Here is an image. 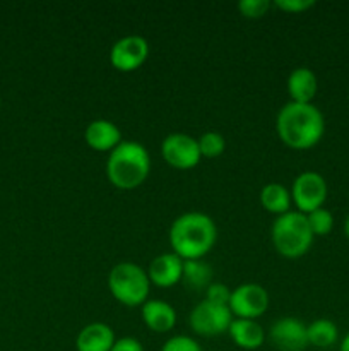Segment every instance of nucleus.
Here are the masks:
<instances>
[{"mask_svg": "<svg viewBox=\"0 0 349 351\" xmlns=\"http://www.w3.org/2000/svg\"><path fill=\"white\" fill-rule=\"evenodd\" d=\"M270 9L269 0H242L238 2V10L246 19H260Z\"/></svg>", "mask_w": 349, "mask_h": 351, "instance_id": "5701e85b", "label": "nucleus"}, {"mask_svg": "<svg viewBox=\"0 0 349 351\" xmlns=\"http://www.w3.org/2000/svg\"><path fill=\"white\" fill-rule=\"evenodd\" d=\"M307 335L308 345L315 348H331L337 343L339 329L328 319H317L310 326H307Z\"/></svg>", "mask_w": 349, "mask_h": 351, "instance_id": "aec40b11", "label": "nucleus"}, {"mask_svg": "<svg viewBox=\"0 0 349 351\" xmlns=\"http://www.w3.org/2000/svg\"><path fill=\"white\" fill-rule=\"evenodd\" d=\"M291 202H293L291 191H287L281 184H267L260 191V204H262V208L266 211L272 213V215L281 216L289 213Z\"/></svg>", "mask_w": 349, "mask_h": 351, "instance_id": "6ab92c4d", "label": "nucleus"}, {"mask_svg": "<svg viewBox=\"0 0 349 351\" xmlns=\"http://www.w3.org/2000/svg\"><path fill=\"white\" fill-rule=\"evenodd\" d=\"M161 351H202V348L194 338L180 335L168 339L163 345V348H161Z\"/></svg>", "mask_w": 349, "mask_h": 351, "instance_id": "b1692460", "label": "nucleus"}, {"mask_svg": "<svg viewBox=\"0 0 349 351\" xmlns=\"http://www.w3.org/2000/svg\"><path fill=\"white\" fill-rule=\"evenodd\" d=\"M113 298L125 307H142L147 302L151 281L147 271L133 263H120L108 274Z\"/></svg>", "mask_w": 349, "mask_h": 351, "instance_id": "39448f33", "label": "nucleus"}, {"mask_svg": "<svg viewBox=\"0 0 349 351\" xmlns=\"http://www.w3.org/2000/svg\"><path fill=\"white\" fill-rule=\"evenodd\" d=\"M228 332L233 343L242 350H257L266 341V332L262 326L250 319H233Z\"/></svg>", "mask_w": 349, "mask_h": 351, "instance_id": "f3484780", "label": "nucleus"}, {"mask_svg": "<svg viewBox=\"0 0 349 351\" xmlns=\"http://www.w3.org/2000/svg\"><path fill=\"white\" fill-rule=\"evenodd\" d=\"M183 287L190 291L207 290L212 285V269L207 263L202 259L183 261V271H181V281Z\"/></svg>", "mask_w": 349, "mask_h": 351, "instance_id": "a211bd4d", "label": "nucleus"}, {"mask_svg": "<svg viewBox=\"0 0 349 351\" xmlns=\"http://www.w3.org/2000/svg\"><path fill=\"white\" fill-rule=\"evenodd\" d=\"M149 153L135 141H122L106 161V177L120 191H132L142 185L149 177Z\"/></svg>", "mask_w": 349, "mask_h": 351, "instance_id": "7ed1b4c3", "label": "nucleus"}, {"mask_svg": "<svg viewBox=\"0 0 349 351\" xmlns=\"http://www.w3.org/2000/svg\"><path fill=\"white\" fill-rule=\"evenodd\" d=\"M328 187L325 178L317 171H303L298 175L291 187V199L296 204L298 211L310 215L315 209L324 208L327 201Z\"/></svg>", "mask_w": 349, "mask_h": 351, "instance_id": "423d86ee", "label": "nucleus"}, {"mask_svg": "<svg viewBox=\"0 0 349 351\" xmlns=\"http://www.w3.org/2000/svg\"><path fill=\"white\" fill-rule=\"evenodd\" d=\"M270 343L279 351H305L308 348L307 326L296 317H281L269 332Z\"/></svg>", "mask_w": 349, "mask_h": 351, "instance_id": "9b49d317", "label": "nucleus"}, {"mask_svg": "<svg viewBox=\"0 0 349 351\" xmlns=\"http://www.w3.org/2000/svg\"><path fill=\"white\" fill-rule=\"evenodd\" d=\"M140 308L144 324L153 332H170L177 324V311L168 302L147 300Z\"/></svg>", "mask_w": 349, "mask_h": 351, "instance_id": "2eb2a0df", "label": "nucleus"}, {"mask_svg": "<svg viewBox=\"0 0 349 351\" xmlns=\"http://www.w3.org/2000/svg\"><path fill=\"white\" fill-rule=\"evenodd\" d=\"M115 341V332L108 324L91 322L79 331L75 348L77 351H112Z\"/></svg>", "mask_w": 349, "mask_h": 351, "instance_id": "4468645a", "label": "nucleus"}, {"mask_svg": "<svg viewBox=\"0 0 349 351\" xmlns=\"http://www.w3.org/2000/svg\"><path fill=\"white\" fill-rule=\"evenodd\" d=\"M218 240V228L211 216L204 213H185L170 228V245L173 254L183 261L204 259Z\"/></svg>", "mask_w": 349, "mask_h": 351, "instance_id": "f03ea898", "label": "nucleus"}, {"mask_svg": "<svg viewBox=\"0 0 349 351\" xmlns=\"http://www.w3.org/2000/svg\"><path fill=\"white\" fill-rule=\"evenodd\" d=\"M181 271H183V259L173 252L161 254L154 257L147 269L151 285L159 288H171L181 281Z\"/></svg>", "mask_w": 349, "mask_h": 351, "instance_id": "f8f14e48", "label": "nucleus"}, {"mask_svg": "<svg viewBox=\"0 0 349 351\" xmlns=\"http://www.w3.org/2000/svg\"><path fill=\"white\" fill-rule=\"evenodd\" d=\"M276 130L291 149H311L324 137L325 119L313 103L289 101L277 113Z\"/></svg>", "mask_w": 349, "mask_h": 351, "instance_id": "f257e3e1", "label": "nucleus"}, {"mask_svg": "<svg viewBox=\"0 0 349 351\" xmlns=\"http://www.w3.org/2000/svg\"><path fill=\"white\" fill-rule=\"evenodd\" d=\"M228 307L235 319L257 321L269 308V293L257 283L240 285L231 291Z\"/></svg>", "mask_w": 349, "mask_h": 351, "instance_id": "6e6552de", "label": "nucleus"}, {"mask_svg": "<svg viewBox=\"0 0 349 351\" xmlns=\"http://www.w3.org/2000/svg\"><path fill=\"white\" fill-rule=\"evenodd\" d=\"M270 239L274 249L281 256L286 259H298L310 250L315 237L308 225L307 215L300 211H289L274 219Z\"/></svg>", "mask_w": 349, "mask_h": 351, "instance_id": "20e7f679", "label": "nucleus"}, {"mask_svg": "<svg viewBox=\"0 0 349 351\" xmlns=\"http://www.w3.org/2000/svg\"><path fill=\"white\" fill-rule=\"evenodd\" d=\"M307 219L313 237H325L332 232V228H334V216H332V213L325 208L311 211L310 215H307Z\"/></svg>", "mask_w": 349, "mask_h": 351, "instance_id": "4be33fe9", "label": "nucleus"}, {"mask_svg": "<svg viewBox=\"0 0 349 351\" xmlns=\"http://www.w3.org/2000/svg\"><path fill=\"white\" fill-rule=\"evenodd\" d=\"M233 322V314L229 307L224 305H216L204 300L194 307L188 317L192 331L204 338H212L228 332L229 326Z\"/></svg>", "mask_w": 349, "mask_h": 351, "instance_id": "0eeeda50", "label": "nucleus"}, {"mask_svg": "<svg viewBox=\"0 0 349 351\" xmlns=\"http://www.w3.org/2000/svg\"><path fill=\"white\" fill-rule=\"evenodd\" d=\"M112 351H144V348H142V345L139 343V339L125 336V338L116 339Z\"/></svg>", "mask_w": 349, "mask_h": 351, "instance_id": "bb28decb", "label": "nucleus"}, {"mask_svg": "<svg viewBox=\"0 0 349 351\" xmlns=\"http://www.w3.org/2000/svg\"><path fill=\"white\" fill-rule=\"evenodd\" d=\"M198 151H201L202 158H209V160H214L219 158L226 149V139L219 132H205L202 134L197 139Z\"/></svg>", "mask_w": 349, "mask_h": 351, "instance_id": "412c9836", "label": "nucleus"}, {"mask_svg": "<svg viewBox=\"0 0 349 351\" xmlns=\"http://www.w3.org/2000/svg\"><path fill=\"white\" fill-rule=\"evenodd\" d=\"M229 298H231V291H229V288L224 283H212L205 290V300L211 302V304L228 307Z\"/></svg>", "mask_w": 349, "mask_h": 351, "instance_id": "393cba45", "label": "nucleus"}, {"mask_svg": "<svg viewBox=\"0 0 349 351\" xmlns=\"http://www.w3.org/2000/svg\"><path fill=\"white\" fill-rule=\"evenodd\" d=\"M149 57V43L144 36L129 34L113 43L109 50V62L120 72H133L142 67Z\"/></svg>", "mask_w": 349, "mask_h": 351, "instance_id": "9d476101", "label": "nucleus"}, {"mask_svg": "<svg viewBox=\"0 0 349 351\" xmlns=\"http://www.w3.org/2000/svg\"><path fill=\"white\" fill-rule=\"evenodd\" d=\"M339 351H349V332L342 338L341 346H339Z\"/></svg>", "mask_w": 349, "mask_h": 351, "instance_id": "cd10ccee", "label": "nucleus"}, {"mask_svg": "<svg viewBox=\"0 0 349 351\" xmlns=\"http://www.w3.org/2000/svg\"><path fill=\"white\" fill-rule=\"evenodd\" d=\"M161 154L164 161L177 170H192L202 158L197 139L183 132H174L164 137L161 143Z\"/></svg>", "mask_w": 349, "mask_h": 351, "instance_id": "1a4fd4ad", "label": "nucleus"}, {"mask_svg": "<svg viewBox=\"0 0 349 351\" xmlns=\"http://www.w3.org/2000/svg\"><path fill=\"white\" fill-rule=\"evenodd\" d=\"M318 91L317 75L311 69L298 67L287 77V93L291 101L294 103H311Z\"/></svg>", "mask_w": 349, "mask_h": 351, "instance_id": "dca6fc26", "label": "nucleus"}, {"mask_svg": "<svg viewBox=\"0 0 349 351\" xmlns=\"http://www.w3.org/2000/svg\"><path fill=\"white\" fill-rule=\"evenodd\" d=\"M84 139L88 146L94 151H109L112 153L122 143V132L113 122L105 119H98L89 122L86 127Z\"/></svg>", "mask_w": 349, "mask_h": 351, "instance_id": "ddd939ff", "label": "nucleus"}, {"mask_svg": "<svg viewBox=\"0 0 349 351\" xmlns=\"http://www.w3.org/2000/svg\"><path fill=\"white\" fill-rule=\"evenodd\" d=\"M344 233H346V237L349 239V215H348V218H346V221H344Z\"/></svg>", "mask_w": 349, "mask_h": 351, "instance_id": "c85d7f7f", "label": "nucleus"}, {"mask_svg": "<svg viewBox=\"0 0 349 351\" xmlns=\"http://www.w3.org/2000/svg\"><path fill=\"white\" fill-rule=\"evenodd\" d=\"M274 5L277 9L284 10V12H289V14H303L307 12L308 9L315 5L313 0H276Z\"/></svg>", "mask_w": 349, "mask_h": 351, "instance_id": "a878e982", "label": "nucleus"}]
</instances>
